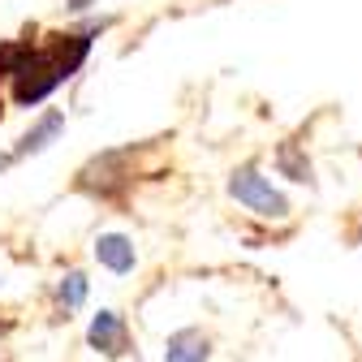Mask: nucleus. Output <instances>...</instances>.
Segmentation results:
<instances>
[{
	"label": "nucleus",
	"instance_id": "nucleus-8",
	"mask_svg": "<svg viewBox=\"0 0 362 362\" xmlns=\"http://www.w3.org/2000/svg\"><path fill=\"white\" fill-rule=\"evenodd\" d=\"M276 168H281V177H289V181H310V160L298 151V143H281V147H276Z\"/></svg>",
	"mask_w": 362,
	"mask_h": 362
},
{
	"label": "nucleus",
	"instance_id": "nucleus-4",
	"mask_svg": "<svg viewBox=\"0 0 362 362\" xmlns=\"http://www.w3.org/2000/svg\"><path fill=\"white\" fill-rule=\"evenodd\" d=\"M86 341H90V349L104 354V358H121L129 349V328H125V320H121L117 310H100L95 320H90Z\"/></svg>",
	"mask_w": 362,
	"mask_h": 362
},
{
	"label": "nucleus",
	"instance_id": "nucleus-1",
	"mask_svg": "<svg viewBox=\"0 0 362 362\" xmlns=\"http://www.w3.org/2000/svg\"><path fill=\"white\" fill-rule=\"evenodd\" d=\"M100 26H82V30H61L52 35L48 43H26V39H13V69H9V90H13V104L18 108H30V104H43L61 82H69L86 57H90V35Z\"/></svg>",
	"mask_w": 362,
	"mask_h": 362
},
{
	"label": "nucleus",
	"instance_id": "nucleus-6",
	"mask_svg": "<svg viewBox=\"0 0 362 362\" xmlns=\"http://www.w3.org/2000/svg\"><path fill=\"white\" fill-rule=\"evenodd\" d=\"M95 259H100V267L117 272V276H129L134 263H139V250H134V242L125 233H100L95 238Z\"/></svg>",
	"mask_w": 362,
	"mask_h": 362
},
{
	"label": "nucleus",
	"instance_id": "nucleus-3",
	"mask_svg": "<svg viewBox=\"0 0 362 362\" xmlns=\"http://www.w3.org/2000/svg\"><path fill=\"white\" fill-rule=\"evenodd\" d=\"M125 160H129V151H104V156H95L78 173V190H86L90 199H117L129 186V173H121Z\"/></svg>",
	"mask_w": 362,
	"mask_h": 362
},
{
	"label": "nucleus",
	"instance_id": "nucleus-7",
	"mask_svg": "<svg viewBox=\"0 0 362 362\" xmlns=\"http://www.w3.org/2000/svg\"><path fill=\"white\" fill-rule=\"evenodd\" d=\"M211 358V341L199 328H177L164 341V362H207Z\"/></svg>",
	"mask_w": 362,
	"mask_h": 362
},
{
	"label": "nucleus",
	"instance_id": "nucleus-10",
	"mask_svg": "<svg viewBox=\"0 0 362 362\" xmlns=\"http://www.w3.org/2000/svg\"><path fill=\"white\" fill-rule=\"evenodd\" d=\"M90 5H100V0H65V9H74V13H82V9H90Z\"/></svg>",
	"mask_w": 362,
	"mask_h": 362
},
{
	"label": "nucleus",
	"instance_id": "nucleus-2",
	"mask_svg": "<svg viewBox=\"0 0 362 362\" xmlns=\"http://www.w3.org/2000/svg\"><path fill=\"white\" fill-rule=\"evenodd\" d=\"M229 194H233L242 207H250L255 216H263V220H285V216H289V199H285L281 190H272V181H267L255 164H246V168H238V173L229 177Z\"/></svg>",
	"mask_w": 362,
	"mask_h": 362
},
{
	"label": "nucleus",
	"instance_id": "nucleus-9",
	"mask_svg": "<svg viewBox=\"0 0 362 362\" xmlns=\"http://www.w3.org/2000/svg\"><path fill=\"white\" fill-rule=\"evenodd\" d=\"M57 302H61V310H78L86 302V276H82V272H65V276H61Z\"/></svg>",
	"mask_w": 362,
	"mask_h": 362
},
{
	"label": "nucleus",
	"instance_id": "nucleus-5",
	"mask_svg": "<svg viewBox=\"0 0 362 362\" xmlns=\"http://www.w3.org/2000/svg\"><path fill=\"white\" fill-rule=\"evenodd\" d=\"M61 129H65V112H61V108L43 112V117L22 134V139H18V147L9 151V156H13V164H18V160H26V156H39L43 147H52V143L61 139Z\"/></svg>",
	"mask_w": 362,
	"mask_h": 362
},
{
	"label": "nucleus",
	"instance_id": "nucleus-11",
	"mask_svg": "<svg viewBox=\"0 0 362 362\" xmlns=\"http://www.w3.org/2000/svg\"><path fill=\"white\" fill-rule=\"evenodd\" d=\"M5 168H13V156H9V151H0V173H5Z\"/></svg>",
	"mask_w": 362,
	"mask_h": 362
}]
</instances>
